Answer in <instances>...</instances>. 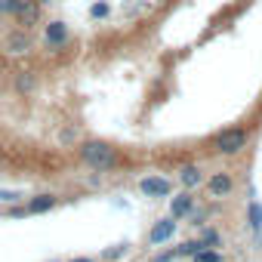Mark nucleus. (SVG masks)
<instances>
[{"instance_id":"f257e3e1","label":"nucleus","mask_w":262,"mask_h":262,"mask_svg":"<svg viewBox=\"0 0 262 262\" xmlns=\"http://www.w3.org/2000/svg\"><path fill=\"white\" fill-rule=\"evenodd\" d=\"M80 161H83L86 167L105 173V170H114V167H117V151H114L108 142H102V139H90V142L80 145Z\"/></svg>"},{"instance_id":"f03ea898","label":"nucleus","mask_w":262,"mask_h":262,"mask_svg":"<svg viewBox=\"0 0 262 262\" xmlns=\"http://www.w3.org/2000/svg\"><path fill=\"white\" fill-rule=\"evenodd\" d=\"M13 19H16V25H19L22 31H31V28H37V25H43V7L37 4V0H25L22 10H19Z\"/></svg>"},{"instance_id":"7ed1b4c3","label":"nucleus","mask_w":262,"mask_h":262,"mask_svg":"<svg viewBox=\"0 0 262 262\" xmlns=\"http://www.w3.org/2000/svg\"><path fill=\"white\" fill-rule=\"evenodd\" d=\"M241 148H247V133L244 129H225L216 136V151L219 155H237Z\"/></svg>"},{"instance_id":"20e7f679","label":"nucleus","mask_w":262,"mask_h":262,"mask_svg":"<svg viewBox=\"0 0 262 262\" xmlns=\"http://www.w3.org/2000/svg\"><path fill=\"white\" fill-rule=\"evenodd\" d=\"M68 37H71L68 22L53 19V22H47V25H43V43H47L50 50H62V47L68 43Z\"/></svg>"},{"instance_id":"39448f33","label":"nucleus","mask_w":262,"mask_h":262,"mask_svg":"<svg viewBox=\"0 0 262 262\" xmlns=\"http://www.w3.org/2000/svg\"><path fill=\"white\" fill-rule=\"evenodd\" d=\"M31 47H34L31 31L13 28V31L4 37V50H7V56H25V53H31Z\"/></svg>"},{"instance_id":"423d86ee","label":"nucleus","mask_w":262,"mask_h":262,"mask_svg":"<svg viewBox=\"0 0 262 262\" xmlns=\"http://www.w3.org/2000/svg\"><path fill=\"white\" fill-rule=\"evenodd\" d=\"M139 188H142V194H148V198H167V194H170V182L161 179V176H145V179L139 182Z\"/></svg>"},{"instance_id":"0eeeda50","label":"nucleus","mask_w":262,"mask_h":262,"mask_svg":"<svg viewBox=\"0 0 262 262\" xmlns=\"http://www.w3.org/2000/svg\"><path fill=\"white\" fill-rule=\"evenodd\" d=\"M173 231H176V222H173V216H170V219H161V222L151 228L148 241H151V244H164V241H170V237H173Z\"/></svg>"},{"instance_id":"6e6552de","label":"nucleus","mask_w":262,"mask_h":262,"mask_svg":"<svg viewBox=\"0 0 262 262\" xmlns=\"http://www.w3.org/2000/svg\"><path fill=\"white\" fill-rule=\"evenodd\" d=\"M191 194L188 191H182V194H176L173 201H170V216L176 219V216H185V213H191Z\"/></svg>"},{"instance_id":"1a4fd4ad","label":"nucleus","mask_w":262,"mask_h":262,"mask_svg":"<svg viewBox=\"0 0 262 262\" xmlns=\"http://www.w3.org/2000/svg\"><path fill=\"white\" fill-rule=\"evenodd\" d=\"M231 191V176L228 173H216L213 179H210V194L213 198H222V194H228Z\"/></svg>"},{"instance_id":"9d476101","label":"nucleus","mask_w":262,"mask_h":262,"mask_svg":"<svg viewBox=\"0 0 262 262\" xmlns=\"http://www.w3.org/2000/svg\"><path fill=\"white\" fill-rule=\"evenodd\" d=\"M56 207V198L53 194H40V198H34V201H28V213H47V210H53Z\"/></svg>"},{"instance_id":"9b49d317","label":"nucleus","mask_w":262,"mask_h":262,"mask_svg":"<svg viewBox=\"0 0 262 262\" xmlns=\"http://www.w3.org/2000/svg\"><path fill=\"white\" fill-rule=\"evenodd\" d=\"M179 179H182V185H185V188H198V185H201V170H198L194 164H188V167H182Z\"/></svg>"},{"instance_id":"f8f14e48","label":"nucleus","mask_w":262,"mask_h":262,"mask_svg":"<svg viewBox=\"0 0 262 262\" xmlns=\"http://www.w3.org/2000/svg\"><path fill=\"white\" fill-rule=\"evenodd\" d=\"M16 86H19V93H31V90L37 86V74H34V71H19Z\"/></svg>"},{"instance_id":"ddd939ff","label":"nucleus","mask_w":262,"mask_h":262,"mask_svg":"<svg viewBox=\"0 0 262 262\" xmlns=\"http://www.w3.org/2000/svg\"><path fill=\"white\" fill-rule=\"evenodd\" d=\"M22 4H25V0H0V16H16L19 10H22Z\"/></svg>"},{"instance_id":"4468645a","label":"nucleus","mask_w":262,"mask_h":262,"mask_svg":"<svg viewBox=\"0 0 262 262\" xmlns=\"http://www.w3.org/2000/svg\"><path fill=\"white\" fill-rule=\"evenodd\" d=\"M194 262H222V256H219L216 250H204V247H201V250L194 253Z\"/></svg>"},{"instance_id":"2eb2a0df","label":"nucleus","mask_w":262,"mask_h":262,"mask_svg":"<svg viewBox=\"0 0 262 262\" xmlns=\"http://www.w3.org/2000/svg\"><path fill=\"white\" fill-rule=\"evenodd\" d=\"M250 225H253L256 231L262 228V207H259V204H250Z\"/></svg>"},{"instance_id":"dca6fc26","label":"nucleus","mask_w":262,"mask_h":262,"mask_svg":"<svg viewBox=\"0 0 262 262\" xmlns=\"http://www.w3.org/2000/svg\"><path fill=\"white\" fill-rule=\"evenodd\" d=\"M108 13H111V7L105 4V0H102V4H93V7H90V16H93V19H105Z\"/></svg>"},{"instance_id":"f3484780","label":"nucleus","mask_w":262,"mask_h":262,"mask_svg":"<svg viewBox=\"0 0 262 262\" xmlns=\"http://www.w3.org/2000/svg\"><path fill=\"white\" fill-rule=\"evenodd\" d=\"M0 201H7V204H13V201H19V194H16V191H0Z\"/></svg>"},{"instance_id":"a211bd4d","label":"nucleus","mask_w":262,"mask_h":262,"mask_svg":"<svg viewBox=\"0 0 262 262\" xmlns=\"http://www.w3.org/2000/svg\"><path fill=\"white\" fill-rule=\"evenodd\" d=\"M170 259H173V253H164V256H158L155 262H170Z\"/></svg>"},{"instance_id":"6ab92c4d","label":"nucleus","mask_w":262,"mask_h":262,"mask_svg":"<svg viewBox=\"0 0 262 262\" xmlns=\"http://www.w3.org/2000/svg\"><path fill=\"white\" fill-rule=\"evenodd\" d=\"M37 4H40V7L47 10V7H53V4H56V0H37Z\"/></svg>"},{"instance_id":"aec40b11","label":"nucleus","mask_w":262,"mask_h":262,"mask_svg":"<svg viewBox=\"0 0 262 262\" xmlns=\"http://www.w3.org/2000/svg\"><path fill=\"white\" fill-rule=\"evenodd\" d=\"M71 262H93V259H83V256H80V259H71Z\"/></svg>"},{"instance_id":"412c9836","label":"nucleus","mask_w":262,"mask_h":262,"mask_svg":"<svg viewBox=\"0 0 262 262\" xmlns=\"http://www.w3.org/2000/svg\"><path fill=\"white\" fill-rule=\"evenodd\" d=\"M0 25H4V16H0Z\"/></svg>"}]
</instances>
